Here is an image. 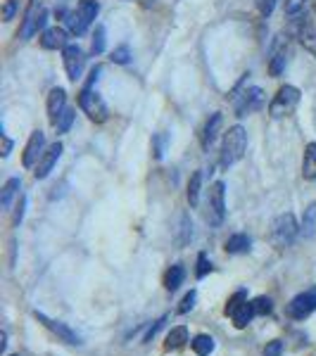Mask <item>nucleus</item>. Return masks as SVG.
I'll return each mask as SVG.
<instances>
[{
	"mask_svg": "<svg viewBox=\"0 0 316 356\" xmlns=\"http://www.w3.org/2000/svg\"><path fill=\"white\" fill-rule=\"evenodd\" d=\"M245 150H248V134H245L243 126H233L228 129V134L223 136V145H221V166L228 169L235 162L243 159Z\"/></svg>",
	"mask_w": 316,
	"mask_h": 356,
	"instance_id": "f257e3e1",
	"label": "nucleus"
},
{
	"mask_svg": "<svg viewBox=\"0 0 316 356\" xmlns=\"http://www.w3.org/2000/svg\"><path fill=\"white\" fill-rule=\"evenodd\" d=\"M205 219L212 228H219L223 223V219H226V186H223L221 181H216L214 186L210 188Z\"/></svg>",
	"mask_w": 316,
	"mask_h": 356,
	"instance_id": "f03ea898",
	"label": "nucleus"
},
{
	"mask_svg": "<svg viewBox=\"0 0 316 356\" xmlns=\"http://www.w3.org/2000/svg\"><path fill=\"white\" fill-rule=\"evenodd\" d=\"M297 233H300V226H297L295 216L290 214H281L276 216L274 226H271V243L278 247V250H283V247H290L295 243Z\"/></svg>",
	"mask_w": 316,
	"mask_h": 356,
	"instance_id": "7ed1b4c3",
	"label": "nucleus"
},
{
	"mask_svg": "<svg viewBox=\"0 0 316 356\" xmlns=\"http://www.w3.org/2000/svg\"><path fill=\"white\" fill-rule=\"evenodd\" d=\"M97 13H100V3H97V0H81L77 13L69 15V31H72L74 36H84L86 29L95 22Z\"/></svg>",
	"mask_w": 316,
	"mask_h": 356,
	"instance_id": "20e7f679",
	"label": "nucleus"
},
{
	"mask_svg": "<svg viewBox=\"0 0 316 356\" xmlns=\"http://www.w3.org/2000/svg\"><path fill=\"white\" fill-rule=\"evenodd\" d=\"M226 316H231L233 318L235 328H245V325H250V321L257 316V312H255V304L248 302L245 292L238 290L226 304Z\"/></svg>",
	"mask_w": 316,
	"mask_h": 356,
	"instance_id": "39448f33",
	"label": "nucleus"
},
{
	"mask_svg": "<svg viewBox=\"0 0 316 356\" xmlns=\"http://www.w3.org/2000/svg\"><path fill=\"white\" fill-rule=\"evenodd\" d=\"M297 105H300V90H297L295 86H283V88H278L271 105H269V114H271L274 119L288 117V114L295 112Z\"/></svg>",
	"mask_w": 316,
	"mask_h": 356,
	"instance_id": "423d86ee",
	"label": "nucleus"
},
{
	"mask_svg": "<svg viewBox=\"0 0 316 356\" xmlns=\"http://www.w3.org/2000/svg\"><path fill=\"white\" fill-rule=\"evenodd\" d=\"M314 312H316V285L300 292V295H295L288 307H285V314H288L292 321H304Z\"/></svg>",
	"mask_w": 316,
	"mask_h": 356,
	"instance_id": "0eeeda50",
	"label": "nucleus"
},
{
	"mask_svg": "<svg viewBox=\"0 0 316 356\" xmlns=\"http://www.w3.org/2000/svg\"><path fill=\"white\" fill-rule=\"evenodd\" d=\"M264 105V90L260 86H248L240 95H235L233 107H235V117H248V114L257 112Z\"/></svg>",
	"mask_w": 316,
	"mask_h": 356,
	"instance_id": "6e6552de",
	"label": "nucleus"
},
{
	"mask_svg": "<svg viewBox=\"0 0 316 356\" xmlns=\"http://www.w3.org/2000/svg\"><path fill=\"white\" fill-rule=\"evenodd\" d=\"M79 105H81V110L88 114L90 122H95V124L107 122V114H110V112H107V105H105V100H102V97L97 95L93 88H84L81 90Z\"/></svg>",
	"mask_w": 316,
	"mask_h": 356,
	"instance_id": "1a4fd4ad",
	"label": "nucleus"
},
{
	"mask_svg": "<svg viewBox=\"0 0 316 356\" xmlns=\"http://www.w3.org/2000/svg\"><path fill=\"white\" fill-rule=\"evenodd\" d=\"M33 316H36V321L38 323H43L45 328H48L53 335L60 337L62 342H67V344H74V347H81L84 340H81V335H79L77 330H72L67 323H62V321H55V318H48L43 312H33Z\"/></svg>",
	"mask_w": 316,
	"mask_h": 356,
	"instance_id": "9d476101",
	"label": "nucleus"
},
{
	"mask_svg": "<svg viewBox=\"0 0 316 356\" xmlns=\"http://www.w3.org/2000/svg\"><path fill=\"white\" fill-rule=\"evenodd\" d=\"M62 60H65V69H67V79L69 81L77 83L84 74V65H86V57L84 50L79 45H67L62 48Z\"/></svg>",
	"mask_w": 316,
	"mask_h": 356,
	"instance_id": "9b49d317",
	"label": "nucleus"
},
{
	"mask_svg": "<svg viewBox=\"0 0 316 356\" xmlns=\"http://www.w3.org/2000/svg\"><path fill=\"white\" fill-rule=\"evenodd\" d=\"M45 19H48V13L41 10V3H38V0H31V5H29V10L24 15V24H22V38L29 41L33 33H38V29H43Z\"/></svg>",
	"mask_w": 316,
	"mask_h": 356,
	"instance_id": "f8f14e48",
	"label": "nucleus"
},
{
	"mask_svg": "<svg viewBox=\"0 0 316 356\" xmlns=\"http://www.w3.org/2000/svg\"><path fill=\"white\" fill-rule=\"evenodd\" d=\"M288 62V41L285 36H278L271 45V60H269V74L271 76H281Z\"/></svg>",
	"mask_w": 316,
	"mask_h": 356,
	"instance_id": "ddd939ff",
	"label": "nucleus"
},
{
	"mask_svg": "<svg viewBox=\"0 0 316 356\" xmlns=\"http://www.w3.org/2000/svg\"><path fill=\"white\" fill-rule=\"evenodd\" d=\"M43 145H45V134L43 131H33L24 147V157H22V164H24L26 169H31L33 162H36L38 157H43Z\"/></svg>",
	"mask_w": 316,
	"mask_h": 356,
	"instance_id": "4468645a",
	"label": "nucleus"
},
{
	"mask_svg": "<svg viewBox=\"0 0 316 356\" xmlns=\"http://www.w3.org/2000/svg\"><path fill=\"white\" fill-rule=\"evenodd\" d=\"M60 154H62V143H53V145L43 152V157H41V162H38L36 171H33V176H36L38 181L48 178L50 171H53V166L57 164V159H60Z\"/></svg>",
	"mask_w": 316,
	"mask_h": 356,
	"instance_id": "2eb2a0df",
	"label": "nucleus"
},
{
	"mask_svg": "<svg viewBox=\"0 0 316 356\" xmlns=\"http://www.w3.org/2000/svg\"><path fill=\"white\" fill-rule=\"evenodd\" d=\"M67 110V93L65 88H53L48 95V119L50 124H57V119L62 117V112Z\"/></svg>",
	"mask_w": 316,
	"mask_h": 356,
	"instance_id": "dca6fc26",
	"label": "nucleus"
},
{
	"mask_svg": "<svg viewBox=\"0 0 316 356\" xmlns=\"http://www.w3.org/2000/svg\"><path fill=\"white\" fill-rule=\"evenodd\" d=\"M69 41V33L62 26H50L43 31L41 36V45L45 50H57V48H67Z\"/></svg>",
	"mask_w": 316,
	"mask_h": 356,
	"instance_id": "f3484780",
	"label": "nucleus"
},
{
	"mask_svg": "<svg viewBox=\"0 0 316 356\" xmlns=\"http://www.w3.org/2000/svg\"><path fill=\"white\" fill-rule=\"evenodd\" d=\"M221 122H223L221 112H214L210 119H207V124L203 129V147H205V150H210V147H212V143H214V138H216V134H219V129H221Z\"/></svg>",
	"mask_w": 316,
	"mask_h": 356,
	"instance_id": "a211bd4d",
	"label": "nucleus"
},
{
	"mask_svg": "<svg viewBox=\"0 0 316 356\" xmlns=\"http://www.w3.org/2000/svg\"><path fill=\"white\" fill-rule=\"evenodd\" d=\"M302 176L307 178V181H316V143H309V145L304 147Z\"/></svg>",
	"mask_w": 316,
	"mask_h": 356,
	"instance_id": "6ab92c4d",
	"label": "nucleus"
},
{
	"mask_svg": "<svg viewBox=\"0 0 316 356\" xmlns=\"http://www.w3.org/2000/svg\"><path fill=\"white\" fill-rule=\"evenodd\" d=\"M250 247H252V240H250V235H245V233H235L226 240L228 254H245V252H250Z\"/></svg>",
	"mask_w": 316,
	"mask_h": 356,
	"instance_id": "aec40b11",
	"label": "nucleus"
},
{
	"mask_svg": "<svg viewBox=\"0 0 316 356\" xmlns=\"http://www.w3.org/2000/svg\"><path fill=\"white\" fill-rule=\"evenodd\" d=\"M183 278H186V268H183L181 264H174L164 275V288L169 292H176L183 285Z\"/></svg>",
	"mask_w": 316,
	"mask_h": 356,
	"instance_id": "412c9836",
	"label": "nucleus"
},
{
	"mask_svg": "<svg viewBox=\"0 0 316 356\" xmlns=\"http://www.w3.org/2000/svg\"><path fill=\"white\" fill-rule=\"evenodd\" d=\"M300 233L304 235V238H314L316 235V202H312L307 209H304Z\"/></svg>",
	"mask_w": 316,
	"mask_h": 356,
	"instance_id": "4be33fe9",
	"label": "nucleus"
},
{
	"mask_svg": "<svg viewBox=\"0 0 316 356\" xmlns=\"http://www.w3.org/2000/svg\"><path fill=\"white\" fill-rule=\"evenodd\" d=\"M19 188H22L19 178H10V181L5 183L3 195H0V207H3V209H10V204H13L15 195H19Z\"/></svg>",
	"mask_w": 316,
	"mask_h": 356,
	"instance_id": "5701e85b",
	"label": "nucleus"
},
{
	"mask_svg": "<svg viewBox=\"0 0 316 356\" xmlns=\"http://www.w3.org/2000/svg\"><path fill=\"white\" fill-rule=\"evenodd\" d=\"M191 347L198 356H210L212 352H214L216 344H214V337H210V335H195Z\"/></svg>",
	"mask_w": 316,
	"mask_h": 356,
	"instance_id": "b1692460",
	"label": "nucleus"
},
{
	"mask_svg": "<svg viewBox=\"0 0 316 356\" xmlns=\"http://www.w3.org/2000/svg\"><path fill=\"white\" fill-rule=\"evenodd\" d=\"M186 342H188V328L186 325H179V328H171V332L166 335L164 347L166 349H181Z\"/></svg>",
	"mask_w": 316,
	"mask_h": 356,
	"instance_id": "393cba45",
	"label": "nucleus"
},
{
	"mask_svg": "<svg viewBox=\"0 0 316 356\" xmlns=\"http://www.w3.org/2000/svg\"><path fill=\"white\" fill-rule=\"evenodd\" d=\"M200 188H203V171H195L188 183V204L191 207H198L200 202Z\"/></svg>",
	"mask_w": 316,
	"mask_h": 356,
	"instance_id": "a878e982",
	"label": "nucleus"
},
{
	"mask_svg": "<svg viewBox=\"0 0 316 356\" xmlns=\"http://www.w3.org/2000/svg\"><path fill=\"white\" fill-rule=\"evenodd\" d=\"M169 140H171V136L169 134H157V136H152V154H155V159H162L164 157V152H166V147H169Z\"/></svg>",
	"mask_w": 316,
	"mask_h": 356,
	"instance_id": "bb28decb",
	"label": "nucleus"
},
{
	"mask_svg": "<svg viewBox=\"0 0 316 356\" xmlns=\"http://www.w3.org/2000/svg\"><path fill=\"white\" fill-rule=\"evenodd\" d=\"M300 43L304 45V50H309L316 57V29H302L300 31Z\"/></svg>",
	"mask_w": 316,
	"mask_h": 356,
	"instance_id": "cd10ccee",
	"label": "nucleus"
},
{
	"mask_svg": "<svg viewBox=\"0 0 316 356\" xmlns=\"http://www.w3.org/2000/svg\"><path fill=\"white\" fill-rule=\"evenodd\" d=\"M102 50H105V26L97 24L95 33H93V43H90V53L102 55Z\"/></svg>",
	"mask_w": 316,
	"mask_h": 356,
	"instance_id": "c85d7f7f",
	"label": "nucleus"
},
{
	"mask_svg": "<svg viewBox=\"0 0 316 356\" xmlns=\"http://www.w3.org/2000/svg\"><path fill=\"white\" fill-rule=\"evenodd\" d=\"M74 110H65L62 112V117L57 119V124H55V129H57V134H67L69 129H72V124H74Z\"/></svg>",
	"mask_w": 316,
	"mask_h": 356,
	"instance_id": "c756f323",
	"label": "nucleus"
},
{
	"mask_svg": "<svg viewBox=\"0 0 316 356\" xmlns=\"http://www.w3.org/2000/svg\"><path fill=\"white\" fill-rule=\"evenodd\" d=\"M110 60L114 62V65H129V60H131L129 45H119V48H114V53H112Z\"/></svg>",
	"mask_w": 316,
	"mask_h": 356,
	"instance_id": "7c9ffc66",
	"label": "nucleus"
},
{
	"mask_svg": "<svg viewBox=\"0 0 316 356\" xmlns=\"http://www.w3.org/2000/svg\"><path fill=\"white\" fill-rule=\"evenodd\" d=\"M252 304H255L257 316H267L274 312V302L269 297H257V300H252Z\"/></svg>",
	"mask_w": 316,
	"mask_h": 356,
	"instance_id": "2f4dec72",
	"label": "nucleus"
},
{
	"mask_svg": "<svg viewBox=\"0 0 316 356\" xmlns=\"http://www.w3.org/2000/svg\"><path fill=\"white\" fill-rule=\"evenodd\" d=\"M304 3H307V0H285V15L300 17L304 13Z\"/></svg>",
	"mask_w": 316,
	"mask_h": 356,
	"instance_id": "473e14b6",
	"label": "nucleus"
},
{
	"mask_svg": "<svg viewBox=\"0 0 316 356\" xmlns=\"http://www.w3.org/2000/svg\"><path fill=\"white\" fill-rule=\"evenodd\" d=\"M195 300H198V292L191 290V292H188V295L181 300V304H179V309H176V312H179V314H188V312H191V309L195 307Z\"/></svg>",
	"mask_w": 316,
	"mask_h": 356,
	"instance_id": "72a5a7b5",
	"label": "nucleus"
},
{
	"mask_svg": "<svg viewBox=\"0 0 316 356\" xmlns=\"http://www.w3.org/2000/svg\"><path fill=\"white\" fill-rule=\"evenodd\" d=\"M210 271H212V261L207 259L205 252H200V254H198V271H195V273H198V278H205Z\"/></svg>",
	"mask_w": 316,
	"mask_h": 356,
	"instance_id": "f704fd0d",
	"label": "nucleus"
},
{
	"mask_svg": "<svg viewBox=\"0 0 316 356\" xmlns=\"http://www.w3.org/2000/svg\"><path fill=\"white\" fill-rule=\"evenodd\" d=\"M17 10H19V0H5V8H3V22L15 19Z\"/></svg>",
	"mask_w": 316,
	"mask_h": 356,
	"instance_id": "c9c22d12",
	"label": "nucleus"
},
{
	"mask_svg": "<svg viewBox=\"0 0 316 356\" xmlns=\"http://www.w3.org/2000/svg\"><path fill=\"white\" fill-rule=\"evenodd\" d=\"M264 356H283V342L281 340H271L264 349Z\"/></svg>",
	"mask_w": 316,
	"mask_h": 356,
	"instance_id": "e433bc0d",
	"label": "nucleus"
},
{
	"mask_svg": "<svg viewBox=\"0 0 316 356\" xmlns=\"http://www.w3.org/2000/svg\"><path fill=\"white\" fill-rule=\"evenodd\" d=\"M164 321H166L164 316H162V318H159V321H155V325H150V328H148L145 337H143V342H150L152 337L157 335V330H159V328H162V325H164Z\"/></svg>",
	"mask_w": 316,
	"mask_h": 356,
	"instance_id": "4c0bfd02",
	"label": "nucleus"
},
{
	"mask_svg": "<svg viewBox=\"0 0 316 356\" xmlns=\"http://www.w3.org/2000/svg\"><path fill=\"white\" fill-rule=\"evenodd\" d=\"M24 209H26V197L22 195V197H19V204H17V211H15V226H19L22 219H24Z\"/></svg>",
	"mask_w": 316,
	"mask_h": 356,
	"instance_id": "58836bf2",
	"label": "nucleus"
},
{
	"mask_svg": "<svg viewBox=\"0 0 316 356\" xmlns=\"http://www.w3.org/2000/svg\"><path fill=\"white\" fill-rule=\"evenodd\" d=\"M274 8H276V0H260V13L264 17H269L274 13Z\"/></svg>",
	"mask_w": 316,
	"mask_h": 356,
	"instance_id": "ea45409f",
	"label": "nucleus"
},
{
	"mask_svg": "<svg viewBox=\"0 0 316 356\" xmlns=\"http://www.w3.org/2000/svg\"><path fill=\"white\" fill-rule=\"evenodd\" d=\"M10 150H13V140L8 136H3V157H8Z\"/></svg>",
	"mask_w": 316,
	"mask_h": 356,
	"instance_id": "a19ab883",
	"label": "nucleus"
},
{
	"mask_svg": "<svg viewBox=\"0 0 316 356\" xmlns=\"http://www.w3.org/2000/svg\"><path fill=\"white\" fill-rule=\"evenodd\" d=\"M5 347H8V332L3 330V335H0V352H5Z\"/></svg>",
	"mask_w": 316,
	"mask_h": 356,
	"instance_id": "79ce46f5",
	"label": "nucleus"
},
{
	"mask_svg": "<svg viewBox=\"0 0 316 356\" xmlns=\"http://www.w3.org/2000/svg\"><path fill=\"white\" fill-rule=\"evenodd\" d=\"M13 356H19V354H13Z\"/></svg>",
	"mask_w": 316,
	"mask_h": 356,
	"instance_id": "37998d69",
	"label": "nucleus"
}]
</instances>
